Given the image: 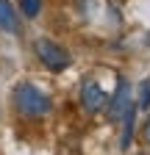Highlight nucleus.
I'll use <instances>...</instances> for the list:
<instances>
[{
	"label": "nucleus",
	"instance_id": "f257e3e1",
	"mask_svg": "<svg viewBox=\"0 0 150 155\" xmlns=\"http://www.w3.org/2000/svg\"><path fill=\"white\" fill-rule=\"evenodd\" d=\"M11 97H14V108L20 111L22 116H31V119L50 114V108H53L50 97H47L39 86H33V83H28V81L17 83L14 91H11Z\"/></svg>",
	"mask_w": 150,
	"mask_h": 155
},
{
	"label": "nucleus",
	"instance_id": "f03ea898",
	"mask_svg": "<svg viewBox=\"0 0 150 155\" xmlns=\"http://www.w3.org/2000/svg\"><path fill=\"white\" fill-rule=\"evenodd\" d=\"M33 50H36V55H39V61L50 69V72H61V69H67L70 64H72V58H70V53L61 47V45H56V42H50V39H36V45H33Z\"/></svg>",
	"mask_w": 150,
	"mask_h": 155
},
{
	"label": "nucleus",
	"instance_id": "7ed1b4c3",
	"mask_svg": "<svg viewBox=\"0 0 150 155\" xmlns=\"http://www.w3.org/2000/svg\"><path fill=\"white\" fill-rule=\"evenodd\" d=\"M106 105H108V116H111V119H117V122L122 119L128 111H134V108H136V105H134V97H131V86H128L125 78H120L117 91H114V97H111Z\"/></svg>",
	"mask_w": 150,
	"mask_h": 155
},
{
	"label": "nucleus",
	"instance_id": "20e7f679",
	"mask_svg": "<svg viewBox=\"0 0 150 155\" xmlns=\"http://www.w3.org/2000/svg\"><path fill=\"white\" fill-rule=\"evenodd\" d=\"M106 103H108V94H106L95 81H89V83L81 86V108H84L86 114H97V111H103Z\"/></svg>",
	"mask_w": 150,
	"mask_h": 155
},
{
	"label": "nucleus",
	"instance_id": "39448f33",
	"mask_svg": "<svg viewBox=\"0 0 150 155\" xmlns=\"http://www.w3.org/2000/svg\"><path fill=\"white\" fill-rule=\"evenodd\" d=\"M0 31H6V33H17V31H20L17 11H14L11 0H0Z\"/></svg>",
	"mask_w": 150,
	"mask_h": 155
},
{
	"label": "nucleus",
	"instance_id": "423d86ee",
	"mask_svg": "<svg viewBox=\"0 0 150 155\" xmlns=\"http://www.w3.org/2000/svg\"><path fill=\"white\" fill-rule=\"evenodd\" d=\"M136 105L139 108H150V78H145V81L139 83V91H136Z\"/></svg>",
	"mask_w": 150,
	"mask_h": 155
},
{
	"label": "nucleus",
	"instance_id": "0eeeda50",
	"mask_svg": "<svg viewBox=\"0 0 150 155\" xmlns=\"http://www.w3.org/2000/svg\"><path fill=\"white\" fill-rule=\"evenodd\" d=\"M20 11H22L28 19L39 17V11H42V0H20Z\"/></svg>",
	"mask_w": 150,
	"mask_h": 155
},
{
	"label": "nucleus",
	"instance_id": "6e6552de",
	"mask_svg": "<svg viewBox=\"0 0 150 155\" xmlns=\"http://www.w3.org/2000/svg\"><path fill=\"white\" fill-rule=\"evenodd\" d=\"M142 136H145V141L150 144V116H147V122H145V130H142Z\"/></svg>",
	"mask_w": 150,
	"mask_h": 155
},
{
	"label": "nucleus",
	"instance_id": "1a4fd4ad",
	"mask_svg": "<svg viewBox=\"0 0 150 155\" xmlns=\"http://www.w3.org/2000/svg\"><path fill=\"white\" fill-rule=\"evenodd\" d=\"M139 155H145V152H139Z\"/></svg>",
	"mask_w": 150,
	"mask_h": 155
}]
</instances>
